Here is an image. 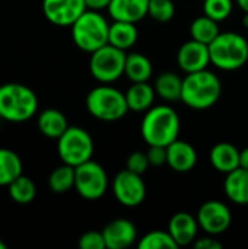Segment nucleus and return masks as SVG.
Instances as JSON below:
<instances>
[{
  "label": "nucleus",
  "mask_w": 248,
  "mask_h": 249,
  "mask_svg": "<svg viewBox=\"0 0 248 249\" xmlns=\"http://www.w3.org/2000/svg\"><path fill=\"white\" fill-rule=\"evenodd\" d=\"M140 133L148 146H170L178 139L180 117L168 105H156L145 112Z\"/></svg>",
  "instance_id": "1"
},
{
  "label": "nucleus",
  "mask_w": 248,
  "mask_h": 249,
  "mask_svg": "<svg viewBox=\"0 0 248 249\" xmlns=\"http://www.w3.org/2000/svg\"><path fill=\"white\" fill-rule=\"evenodd\" d=\"M221 95V79L206 69L194 73H187V76L183 79L181 101L191 109H208L219 101Z\"/></svg>",
  "instance_id": "2"
},
{
  "label": "nucleus",
  "mask_w": 248,
  "mask_h": 249,
  "mask_svg": "<svg viewBox=\"0 0 248 249\" xmlns=\"http://www.w3.org/2000/svg\"><path fill=\"white\" fill-rule=\"evenodd\" d=\"M38 99L34 90L20 83L0 86V117L10 123H23L34 117Z\"/></svg>",
  "instance_id": "3"
},
{
  "label": "nucleus",
  "mask_w": 248,
  "mask_h": 249,
  "mask_svg": "<svg viewBox=\"0 0 248 249\" xmlns=\"http://www.w3.org/2000/svg\"><path fill=\"white\" fill-rule=\"evenodd\" d=\"M209 53L215 67L234 71L247 64L248 42L238 32H221L209 44Z\"/></svg>",
  "instance_id": "4"
},
{
  "label": "nucleus",
  "mask_w": 248,
  "mask_h": 249,
  "mask_svg": "<svg viewBox=\"0 0 248 249\" xmlns=\"http://www.w3.org/2000/svg\"><path fill=\"white\" fill-rule=\"evenodd\" d=\"M70 28L73 42L85 53L91 54L108 44L110 23L98 10L86 9Z\"/></svg>",
  "instance_id": "5"
},
{
  "label": "nucleus",
  "mask_w": 248,
  "mask_h": 249,
  "mask_svg": "<svg viewBox=\"0 0 248 249\" xmlns=\"http://www.w3.org/2000/svg\"><path fill=\"white\" fill-rule=\"evenodd\" d=\"M86 109L94 118L111 123L121 120L127 114L129 105L126 101V93L104 83L102 86L94 88L88 93Z\"/></svg>",
  "instance_id": "6"
},
{
  "label": "nucleus",
  "mask_w": 248,
  "mask_h": 249,
  "mask_svg": "<svg viewBox=\"0 0 248 249\" xmlns=\"http://www.w3.org/2000/svg\"><path fill=\"white\" fill-rule=\"evenodd\" d=\"M126 57L127 54L124 50H120L111 44H105L104 47L91 53L89 71L98 82L110 85L124 74Z\"/></svg>",
  "instance_id": "7"
},
{
  "label": "nucleus",
  "mask_w": 248,
  "mask_h": 249,
  "mask_svg": "<svg viewBox=\"0 0 248 249\" xmlns=\"http://www.w3.org/2000/svg\"><path fill=\"white\" fill-rule=\"evenodd\" d=\"M57 152L63 163L76 168L91 160L94 155V140L86 130L69 127L57 139Z\"/></svg>",
  "instance_id": "8"
},
{
  "label": "nucleus",
  "mask_w": 248,
  "mask_h": 249,
  "mask_svg": "<svg viewBox=\"0 0 248 249\" xmlns=\"http://www.w3.org/2000/svg\"><path fill=\"white\" fill-rule=\"evenodd\" d=\"M108 188L105 169L92 159L75 168V190L85 200L101 198Z\"/></svg>",
  "instance_id": "9"
},
{
  "label": "nucleus",
  "mask_w": 248,
  "mask_h": 249,
  "mask_svg": "<svg viewBox=\"0 0 248 249\" xmlns=\"http://www.w3.org/2000/svg\"><path fill=\"white\" fill-rule=\"evenodd\" d=\"M113 194L115 200L124 207H137L145 201L146 185L142 175L129 169L120 171L113 179Z\"/></svg>",
  "instance_id": "10"
},
{
  "label": "nucleus",
  "mask_w": 248,
  "mask_h": 249,
  "mask_svg": "<svg viewBox=\"0 0 248 249\" xmlns=\"http://www.w3.org/2000/svg\"><path fill=\"white\" fill-rule=\"evenodd\" d=\"M196 217L200 229L212 236H218L227 232L232 222L229 207L219 200H210L203 203Z\"/></svg>",
  "instance_id": "11"
},
{
  "label": "nucleus",
  "mask_w": 248,
  "mask_h": 249,
  "mask_svg": "<svg viewBox=\"0 0 248 249\" xmlns=\"http://www.w3.org/2000/svg\"><path fill=\"white\" fill-rule=\"evenodd\" d=\"M85 0H42V13L57 26H72L86 10Z\"/></svg>",
  "instance_id": "12"
},
{
  "label": "nucleus",
  "mask_w": 248,
  "mask_h": 249,
  "mask_svg": "<svg viewBox=\"0 0 248 249\" xmlns=\"http://www.w3.org/2000/svg\"><path fill=\"white\" fill-rule=\"evenodd\" d=\"M177 63L184 73L205 70L210 64L209 45L196 39L186 41L177 51Z\"/></svg>",
  "instance_id": "13"
},
{
  "label": "nucleus",
  "mask_w": 248,
  "mask_h": 249,
  "mask_svg": "<svg viewBox=\"0 0 248 249\" xmlns=\"http://www.w3.org/2000/svg\"><path fill=\"white\" fill-rule=\"evenodd\" d=\"M105 247L108 249H126L137 239L136 226L127 219H115L102 229Z\"/></svg>",
  "instance_id": "14"
},
{
  "label": "nucleus",
  "mask_w": 248,
  "mask_h": 249,
  "mask_svg": "<svg viewBox=\"0 0 248 249\" xmlns=\"http://www.w3.org/2000/svg\"><path fill=\"white\" fill-rule=\"evenodd\" d=\"M199 222L197 217L191 216L187 212L175 213L168 223V232L175 241L177 247H187L197 239L199 233Z\"/></svg>",
  "instance_id": "15"
},
{
  "label": "nucleus",
  "mask_w": 248,
  "mask_h": 249,
  "mask_svg": "<svg viewBox=\"0 0 248 249\" xmlns=\"http://www.w3.org/2000/svg\"><path fill=\"white\" fill-rule=\"evenodd\" d=\"M197 163V153L196 149L184 142L177 139L170 146H167V165L180 174L191 171Z\"/></svg>",
  "instance_id": "16"
},
{
  "label": "nucleus",
  "mask_w": 248,
  "mask_h": 249,
  "mask_svg": "<svg viewBox=\"0 0 248 249\" xmlns=\"http://www.w3.org/2000/svg\"><path fill=\"white\" fill-rule=\"evenodd\" d=\"M149 0H111L108 13L114 20L137 23L148 16Z\"/></svg>",
  "instance_id": "17"
},
{
  "label": "nucleus",
  "mask_w": 248,
  "mask_h": 249,
  "mask_svg": "<svg viewBox=\"0 0 248 249\" xmlns=\"http://www.w3.org/2000/svg\"><path fill=\"white\" fill-rule=\"evenodd\" d=\"M212 166L222 174H229L240 168V150L228 142L216 143L209 153Z\"/></svg>",
  "instance_id": "18"
},
{
  "label": "nucleus",
  "mask_w": 248,
  "mask_h": 249,
  "mask_svg": "<svg viewBox=\"0 0 248 249\" xmlns=\"http://www.w3.org/2000/svg\"><path fill=\"white\" fill-rule=\"evenodd\" d=\"M224 191L232 203L238 206H248V171L237 168L227 174L224 181Z\"/></svg>",
  "instance_id": "19"
},
{
  "label": "nucleus",
  "mask_w": 248,
  "mask_h": 249,
  "mask_svg": "<svg viewBox=\"0 0 248 249\" xmlns=\"http://www.w3.org/2000/svg\"><path fill=\"white\" fill-rule=\"evenodd\" d=\"M155 89L148 82H134L126 92V101L129 111L133 112H146L153 107Z\"/></svg>",
  "instance_id": "20"
},
{
  "label": "nucleus",
  "mask_w": 248,
  "mask_h": 249,
  "mask_svg": "<svg viewBox=\"0 0 248 249\" xmlns=\"http://www.w3.org/2000/svg\"><path fill=\"white\" fill-rule=\"evenodd\" d=\"M37 125L41 134L48 139H58L69 128L66 115L56 108L44 109L38 117Z\"/></svg>",
  "instance_id": "21"
},
{
  "label": "nucleus",
  "mask_w": 248,
  "mask_h": 249,
  "mask_svg": "<svg viewBox=\"0 0 248 249\" xmlns=\"http://www.w3.org/2000/svg\"><path fill=\"white\" fill-rule=\"evenodd\" d=\"M137 36H139V32H137L136 23L114 20L110 25L108 44H111L120 50H124V51L130 50L136 44Z\"/></svg>",
  "instance_id": "22"
},
{
  "label": "nucleus",
  "mask_w": 248,
  "mask_h": 249,
  "mask_svg": "<svg viewBox=\"0 0 248 249\" xmlns=\"http://www.w3.org/2000/svg\"><path fill=\"white\" fill-rule=\"evenodd\" d=\"M153 89L155 93L167 102L181 101L183 79L174 71H164L155 79Z\"/></svg>",
  "instance_id": "23"
},
{
  "label": "nucleus",
  "mask_w": 248,
  "mask_h": 249,
  "mask_svg": "<svg viewBox=\"0 0 248 249\" xmlns=\"http://www.w3.org/2000/svg\"><path fill=\"white\" fill-rule=\"evenodd\" d=\"M124 74L132 83L148 82L152 76V63L145 54L130 53L126 57Z\"/></svg>",
  "instance_id": "24"
},
{
  "label": "nucleus",
  "mask_w": 248,
  "mask_h": 249,
  "mask_svg": "<svg viewBox=\"0 0 248 249\" xmlns=\"http://www.w3.org/2000/svg\"><path fill=\"white\" fill-rule=\"evenodd\" d=\"M22 175V160L10 149H0V187H7Z\"/></svg>",
  "instance_id": "25"
},
{
  "label": "nucleus",
  "mask_w": 248,
  "mask_h": 249,
  "mask_svg": "<svg viewBox=\"0 0 248 249\" xmlns=\"http://www.w3.org/2000/svg\"><path fill=\"white\" fill-rule=\"evenodd\" d=\"M219 22L213 20L212 18L203 15V16H199L196 18L191 25H190V35H191V39H196L199 42H203L206 45H209L219 34V26H218Z\"/></svg>",
  "instance_id": "26"
},
{
  "label": "nucleus",
  "mask_w": 248,
  "mask_h": 249,
  "mask_svg": "<svg viewBox=\"0 0 248 249\" xmlns=\"http://www.w3.org/2000/svg\"><path fill=\"white\" fill-rule=\"evenodd\" d=\"M48 187L56 194H64L75 188V166L63 163L48 177Z\"/></svg>",
  "instance_id": "27"
},
{
  "label": "nucleus",
  "mask_w": 248,
  "mask_h": 249,
  "mask_svg": "<svg viewBox=\"0 0 248 249\" xmlns=\"http://www.w3.org/2000/svg\"><path fill=\"white\" fill-rule=\"evenodd\" d=\"M9 196L10 198L18 204H29L37 194L35 184L31 178L25 177L23 174L19 175L15 181H12L9 185Z\"/></svg>",
  "instance_id": "28"
},
{
  "label": "nucleus",
  "mask_w": 248,
  "mask_h": 249,
  "mask_svg": "<svg viewBox=\"0 0 248 249\" xmlns=\"http://www.w3.org/2000/svg\"><path fill=\"white\" fill-rule=\"evenodd\" d=\"M140 249H162V248H178L172 236L170 235L168 231H152L146 233L140 242H139Z\"/></svg>",
  "instance_id": "29"
},
{
  "label": "nucleus",
  "mask_w": 248,
  "mask_h": 249,
  "mask_svg": "<svg viewBox=\"0 0 248 249\" xmlns=\"http://www.w3.org/2000/svg\"><path fill=\"white\" fill-rule=\"evenodd\" d=\"M232 12V0H205L203 15L212 18L216 22L228 19Z\"/></svg>",
  "instance_id": "30"
},
{
  "label": "nucleus",
  "mask_w": 248,
  "mask_h": 249,
  "mask_svg": "<svg viewBox=\"0 0 248 249\" xmlns=\"http://www.w3.org/2000/svg\"><path fill=\"white\" fill-rule=\"evenodd\" d=\"M148 15L158 22H170L175 15L172 0H149Z\"/></svg>",
  "instance_id": "31"
},
{
  "label": "nucleus",
  "mask_w": 248,
  "mask_h": 249,
  "mask_svg": "<svg viewBox=\"0 0 248 249\" xmlns=\"http://www.w3.org/2000/svg\"><path fill=\"white\" fill-rule=\"evenodd\" d=\"M149 166H151V162H149V158H148L146 152L136 150V152H133V153H130L127 156L126 169H129V171H132L134 174L143 175L148 171Z\"/></svg>",
  "instance_id": "32"
},
{
  "label": "nucleus",
  "mask_w": 248,
  "mask_h": 249,
  "mask_svg": "<svg viewBox=\"0 0 248 249\" xmlns=\"http://www.w3.org/2000/svg\"><path fill=\"white\" fill-rule=\"evenodd\" d=\"M79 248L80 249H105V239L102 232H86L79 238Z\"/></svg>",
  "instance_id": "33"
},
{
  "label": "nucleus",
  "mask_w": 248,
  "mask_h": 249,
  "mask_svg": "<svg viewBox=\"0 0 248 249\" xmlns=\"http://www.w3.org/2000/svg\"><path fill=\"white\" fill-rule=\"evenodd\" d=\"M146 153H148L151 166L159 168L167 163V147L165 146H149Z\"/></svg>",
  "instance_id": "34"
},
{
  "label": "nucleus",
  "mask_w": 248,
  "mask_h": 249,
  "mask_svg": "<svg viewBox=\"0 0 248 249\" xmlns=\"http://www.w3.org/2000/svg\"><path fill=\"white\" fill-rule=\"evenodd\" d=\"M194 248L196 249H221L222 248V244L213 238L212 235L209 236H205V238H197L194 242H193Z\"/></svg>",
  "instance_id": "35"
},
{
  "label": "nucleus",
  "mask_w": 248,
  "mask_h": 249,
  "mask_svg": "<svg viewBox=\"0 0 248 249\" xmlns=\"http://www.w3.org/2000/svg\"><path fill=\"white\" fill-rule=\"evenodd\" d=\"M86 7L91 10H102V9H108L111 0H85Z\"/></svg>",
  "instance_id": "36"
},
{
  "label": "nucleus",
  "mask_w": 248,
  "mask_h": 249,
  "mask_svg": "<svg viewBox=\"0 0 248 249\" xmlns=\"http://www.w3.org/2000/svg\"><path fill=\"white\" fill-rule=\"evenodd\" d=\"M240 168H244L248 171V147L240 150Z\"/></svg>",
  "instance_id": "37"
},
{
  "label": "nucleus",
  "mask_w": 248,
  "mask_h": 249,
  "mask_svg": "<svg viewBox=\"0 0 248 249\" xmlns=\"http://www.w3.org/2000/svg\"><path fill=\"white\" fill-rule=\"evenodd\" d=\"M235 1L244 13H248V0H235Z\"/></svg>",
  "instance_id": "38"
},
{
  "label": "nucleus",
  "mask_w": 248,
  "mask_h": 249,
  "mask_svg": "<svg viewBox=\"0 0 248 249\" xmlns=\"http://www.w3.org/2000/svg\"><path fill=\"white\" fill-rule=\"evenodd\" d=\"M243 26L248 29V13H244V16H243Z\"/></svg>",
  "instance_id": "39"
},
{
  "label": "nucleus",
  "mask_w": 248,
  "mask_h": 249,
  "mask_svg": "<svg viewBox=\"0 0 248 249\" xmlns=\"http://www.w3.org/2000/svg\"><path fill=\"white\" fill-rule=\"evenodd\" d=\"M0 249H6V244L0 241Z\"/></svg>",
  "instance_id": "40"
},
{
  "label": "nucleus",
  "mask_w": 248,
  "mask_h": 249,
  "mask_svg": "<svg viewBox=\"0 0 248 249\" xmlns=\"http://www.w3.org/2000/svg\"><path fill=\"white\" fill-rule=\"evenodd\" d=\"M1 120H3V118H1V117H0V123H1Z\"/></svg>",
  "instance_id": "41"
}]
</instances>
